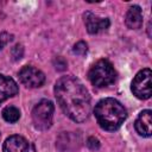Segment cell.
Wrapping results in <instances>:
<instances>
[{"label":"cell","mask_w":152,"mask_h":152,"mask_svg":"<svg viewBox=\"0 0 152 152\" xmlns=\"http://www.w3.org/2000/svg\"><path fill=\"white\" fill-rule=\"evenodd\" d=\"M55 95L62 110L74 121L83 122L90 114V96L82 82L63 76L55 84Z\"/></svg>","instance_id":"6da1fadb"},{"label":"cell","mask_w":152,"mask_h":152,"mask_svg":"<svg viewBox=\"0 0 152 152\" xmlns=\"http://www.w3.org/2000/svg\"><path fill=\"white\" fill-rule=\"evenodd\" d=\"M97 124L106 131L118 129L127 118L126 108L115 99L107 97L101 100L94 108Z\"/></svg>","instance_id":"7a4b0ae2"},{"label":"cell","mask_w":152,"mask_h":152,"mask_svg":"<svg viewBox=\"0 0 152 152\" xmlns=\"http://www.w3.org/2000/svg\"><path fill=\"white\" fill-rule=\"evenodd\" d=\"M90 83L97 88H104L113 84L116 80V71L107 59H100L91 65L88 71Z\"/></svg>","instance_id":"3957f363"},{"label":"cell","mask_w":152,"mask_h":152,"mask_svg":"<svg viewBox=\"0 0 152 152\" xmlns=\"http://www.w3.org/2000/svg\"><path fill=\"white\" fill-rule=\"evenodd\" d=\"M53 104L49 100H42L32 110V121L37 129L45 131L51 127L53 119Z\"/></svg>","instance_id":"277c9868"},{"label":"cell","mask_w":152,"mask_h":152,"mask_svg":"<svg viewBox=\"0 0 152 152\" xmlns=\"http://www.w3.org/2000/svg\"><path fill=\"white\" fill-rule=\"evenodd\" d=\"M152 72L148 68H145L140 70L135 77L132 81V91L133 94L140 99V100H146L151 97L152 94Z\"/></svg>","instance_id":"5b68a950"},{"label":"cell","mask_w":152,"mask_h":152,"mask_svg":"<svg viewBox=\"0 0 152 152\" xmlns=\"http://www.w3.org/2000/svg\"><path fill=\"white\" fill-rule=\"evenodd\" d=\"M19 80L27 88H38V87H42L43 83L45 82V76L37 68L26 65L20 69Z\"/></svg>","instance_id":"8992f818"},{"label":"cell","mask_w":152,"mask_h":152,"mask_svg":"<svg viewBox=\"0 0 152 152\" xmlns=\"http://www.w3.org/2000/svg\"><path fill=\"white\" fill-rule=\"evenodd\" d=\"M84 24L87 31L91 34L99 33L101 31H106L109 27V19L108 18H100L91 12L84 13Z\"/></svg>","instance_id":"52a82bcc"},{"label":"cell","mask_w":152,"mask_h":152,"mask_svg":"<svg viewBox=\"0 0 152 152\" xmlns=\"http://www.w3.org/2000/svg\"><path fill=\"white\" fill-rule=\"evenodd\" d=\"M151 125H152V112L150 109H146V110H142L138 119L135 120V129L137 132L142 135V137H151L152 134V128H151Z\"/></svg>","instance_id":"ba28073f"},{"label":"cell","mask_w":152,"mask_h":152,"mask_svg":"<svg viewBox=\"0 0 152 152\" xmlns=\"http://www.w3.org/2000/svg\"><path fill=\"white\" fill-rule=\"evenodd\" d=\"M28 142L21 135H11L8 137L2 146V152H27Z\"/></svg>","instance_id":"9c48e42d"},{"label":"cell","mask_w":152,"mask_h":152,"mask_svg":"<svg viewBox=\"0 0 152 152\" xmlns=\"http://www.w3.org/2000/svg\"><path fill=\"white\" fill-rule=\"evenodd\" d=\"M18 84L8 76L0 74V103L18 94Z\"/></svg>","instance_id":"30bf717a"},{"label":"cell","mask_w":152,"mask_h":152,"mask_svg":"<svg viewBox=\"0 0 152 152\" xmlns=\"http://www.w3.org/2000/svg\"><path fill=\"white\" fill-rule=\"evenodd\" d=\"M125 23L128 28L131 30H138L142 25V13L139 6H132L128 8L126 17H125Z\"/></svg>","instance_id":"8fae6325"},{"label":"cell","mask_w":152,"mask_h":152,"mask_svg":"<svg viewBox=\"0 0 152 152\" xmlns=\"http://www.w3.org/2000/svg\"><path fill=\"white\" fill-rule=\"evenodd\" d=\"M2 118L7 121V122H17L20 118V112L18 108L13 107V106H7L6 108L2 109Z\"/></svg>","instance_id":"7c38bea8"},{"label":"cell","mask_w":152,"mask_h":152,"mask_svg":"<svg viewBox=\"0 0 152 152\" xmlns=\"http://www.w3.org/2000/svg\"><path fill=\"white\" fill-rule=\"evenodd\" d=\"M72 51H74V53H76V55L83 56V55L87 53V51H88V46H87V44H86L84 42H78V43H76V44L74 45Z\"/></svg>","instance_id":"4fadbf2b"},{"label":"cell","mask_w":152,"mask_h":152,"mask_svg":"<svg viewBox=\"0 0 152 152\" xmlns=\"http://www.w3.org/2000/svg\"><path fill=\"white\" fill-rule=\"evenodd\" d=\"M11 53H12V57H13V59H20L21 57H23V53H24V49H23V46L20 45V44H17L13 49H12V51H11Z\"/></svg>","instance_id":"5bb4252c"},{"label":"cell","mask_w":152,"mask_h":152,"mask_svg":"<svg viewBox=\"0 0 152 152\" xmlns=\"http://www.w3.org/2000/svg\"><path fill=\"white\" fill-rule=\"evenodd\" d=\"M12 39H13V36H12V34H10V33H7V32L0 33V50L4 49V46L7 45Z\"/></svg>","instance_id":"9a60e30c"},{"label":"cell","mask_w":152,"mask_h":152,"mask_svg":"<svg viewBox=\"0 0 152 152\" xmlns=\"http://www.w3.org/2000/svg\"><path fill=\"white\" fill-rule=\"evenodd\" d=\"M87 145H88V147H89L90 150H97V148L100 147V142H99V140H97L96 138H94V137H90V138L88 139Z\"/></svg>","instance_id":"2e32d148"}]
</instances>
